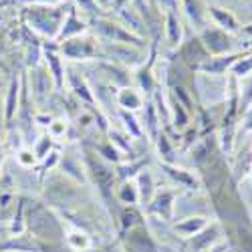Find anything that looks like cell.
<instances>
[{"instance_id":"4fadbf2b","label":"cell","mask_w":252,"mask_h":252,"mask_svg":"<svg viewBox=\"0 0 252 252\" xmlns=\"http://www.w3.org/2000/svg\"><path fill=\"white\" fill-rule=\"evenodd\" d=\"M186 2V10H188V14H190V18L192 20H196V23H200L202 20V10H200V6H198V0H184Z\"/></svg>"},{"instance_id":"484cf974","label":"cell","mask_w":252,"mask_h":252,"mask_svg":"<svg viewBox=\"0 0 252 252\" xmlns=\"http://www.w3.org/2000/svg\"><path fill=\"white\" fill-rule=\"evenodd\" d=\"M0 161H2V150H0Z\"/></svg>"},{"instance_id":"7402d4cb","label":"cell","mask_w":252,"mask_h":252,"mask_svg":"<svg viewBox=\"0 0 252 252\" xmlns=\"http://www.w3.org/2000/svg\"><path fill=\"white\" fill-rule=\"evenodd\" d=\"M246 129H252V111H250L248 117H246Z\"/></svg>"},{"instance_id":"6da1fadb","label":"cell","mask_w":252,"mask_h":252,"mask_svg":"<svg viewBox=\"0 0 252 252\" xmlns=\"http://www.w3.org/2000/svg\"><path fill=\"white\" fill-rule=\"evenodd\" d=\"M25 16L31 23V27L43 34L55 36L61 27H63V16L65 10L63 8H51L49 4H32L29 8H25Z\"/></svg>"},{"instance_id":"cb8c5ba5","label":"cell","mask_w":252,"mask_h":252,"mask_svg":"<svg viewBox=\"0 0 252 252\" xmlns=\"http://www.w3.org/2000/svg\"><path fill=\"white\" fill-rule=\"evenodd\" d=\"M113 2H115V6H117V8H121L125 2H127V0H113Z\"/></svg>"},{"instance_id":"5bb4252c","label":"cell","mask_w":252,"mask_h":252,"mask_svg":"<svg viewBox=\"0 0 252 252\" xmlns=\"http://www.w3.org/2000/svg\"><path fill=\"white\" fill-rule=\"evenodd\" d=\"M204 224H206L204 218H190V222H188V224H182L180 230H182V232H188V234H190V232H198V230H200Z\"/></svg>"},{"instance_id":"5b68a950","label":"cell","mask_w":252,"mask_h":252,"mask_svg":"<svg viewBox=\"0 0 252 252\" xmlns=\"http://www.w3.org/2000/svg\"><path fill=\"white\" fill-rule=\"evenodd\" d=\"M83 31H85V23L77 18L75 10H71L69 16L65 18V23H63V27H61V36H63V38H65V36L71 38V36H75V34H81Z\"/></svg>"},{"instance_id":"e0dca14e","label":"cell","mask_w":252,"mask_h":252,"mask_svg":"<svg viewBox=\"0 0 252 252\" xmlns=\"http://www.w3.org/2000/svg\"><path fill=\"white\" fill-rule=\"evenodd\" d=\"M18 161L23 163V165H32L34 163V152H29V150L20 152L18 154Z\"/></svg>"},{"instance_id":"30bf717a","label":"cell","mask_w":252,"mask_h":252,"mask_svg":"<svg viewBox=\"0 0 252 252\" xmlns=\"http://www.w3.org/2000/svg\"><path fill=\"white\" fill-rule=\"evenodd\" d=\"M16 97H18V81H12L8 89V99H6V119H10L16 111Z\"/></svg>"},{"instance_id":"d6986e66","label":"cell","mask_w":252,"mask_h":252,"mask_svg":"<svg viewBox=\"0 0 252 252\" xmlns=\"http://www.w3.org/2000/svg\"><path fill=\"white\" fill-rule=\"evenodd\" d=\"M158 2H159L161 6H165V8H167V12H174V10H176V6H178V0H158Z\"/></svg>"},{"instance_id":"9a60e30c","label":"cell","mask_w":252,"mask_h":252,"mask_svg":"<svg viewBox=\"0 0 252 252\" xmlns=\"http://www.w3.org/2000/svg\"><path fill=\"white\" fill-rule=\"evenodd\" d=\"M167 170V174L170 176H174V180H178L180 184H186V186H194V180L188 176V174H184L182 170H172V167H165Z\"/></svg>"},{"instance_id":"ac0fdd59","label":"cell","mask_w":252,"mask_h":252,"mask_svg":"<svg viewBox=\"0 0 252 252\" xmlns=\"http://www.w3.org/2000/svg\"><path fill=\"white\" fill-rule=\"evenodd\" d=\"M252 69V61H246V63H238V65L234 67V73L236 75H244L246 71H250Z\"/></svg>"},{"instance_id":"52a82bcc","label":"cell","mask_w":252,"mask_h":252,"mask_svg":"<svg viewBox=\"0 0 252 252\" xmlns=\"http://www.w3.org/2000/svg\"><path fill=\"white\" fill-rule=\"evenodd\" d=\"M165 25H167V38H170V43L178 45L180 38H182V29H180V20L174 16V12H167Z\"/></svg>"},{"instance_id":"8992f818","label":"cell","mask_w":252,"mask_h":252,"mask_svg":"<svg viewBox=\"0 0 252 252\" xmlns=\"http://www.w3.org/2000/svg\"><path fill=\"white\" fill-rule=\"evenodd\" d=\"M117 101H119V105L123 109H129V111L141 107V97L133 89H121L119 95H117Z\"/></svg>"},{"instance_id":"2e32d148","label":"cell","mask_w":252,"mask_h":252,"mask_svg":"<svg viewBox=\"0 0 252 252\" xmlns=\"http://www.w3.org/2000/svg\"><path fill=\"white\" fill-rule=\"evenodd\" d=\"M121 198H123L125 202H135V198H137V194H135V188H133L131 184L123 186V190H121Z\"/></svg>"},{"instance_id":"7a4b0ae2","label":"cell","mask_w":252,"mask_h":252,"mask_svg":"<svg viewBox=\"0 0 252 252\" xmlns=\"http://www.w3.org/2000/svg\"><path fill=\"white\" fill-rule=\"evenodd\" d=\"M95 25H97V31L103 38L113 40V43H135V45H139L137 38L129 31H125L119 25H113L111 20H95Z\"/></svg>"},{"instance_id":"ba28073f","label":"cell","mask_w":252,"mask_h":252,"mask_svg":"<svg viewBox=\"0 0 252 252\" xmlns=\"http://www.w3.org/2000/svg\"><path fill=\"white\" fill-rule=\"evenodd\" d=\"M47 63H49L51 75L55 77L57 85H63V67H61V59H59L55 53H47Z\"/></svg>"},{"instance_id":"3957f363","label":"cell","mask_w":252,"mask_h":252,"mask_svg":"<svg viewBox=\"0 0 252 252\" xmlns=\"http://www.w3.org/2000/svg\"><path fill=\"white\" fill-rule=\"evenodd\" d=\"M63 53L69 59L81 61V59H87L95 53V45L89 38H69L67 43L63 45Z\"/></svg>"},{"instance_id":"4316f807","label":"cell","mask_w":252,"mask_h":252,"mask_svg":"<svg viewBox=\"0 0 252 252\" xmlns=\"http://www.w3.org/2000/svg\"><path fill=\"white\" fill-rule=\"evenodd\" d=\"M248 31H250V32H252V29H248Z\"/></svg>"},{"instance_id":"d4e9b609","label":"cell","mask_w":252,"mask_h":252,"mask_svg":"<svg viewBox=\"0 0 252 252\" xmlns=\"http://www.w3.org/2000/svg\"><path fill=\"white\" fill-rule=\"evenodd\" d=\"M95 2H99V4H109L111 0H95Z\"/></svg>"},{"instance_id":"603a6c76","label":"cell","mask_w":252,"mask_h":252,"mask_svg":"<svg viewBox=\"0 0 252 252\" xmlns=\"http://www.w3.org/2000/svg\"><path fill=\"white\" fill-rule=\"evenodd\" d=\"M29 2H40V4H51L55 0H29Z\"/></svg>"},{"instance_id":"ffe728a7","label":"cell","mask_w":252,"mask_h":252,"mask_svg":"<svg viewBox=\"0 0 252 252\" xmlns=\"http://www.w3.org/2000/svg\"><path fill=\"white\" fill-rule=\"evenodd\" d=\"M125 121H127V127H131L133 135H141V131H139V127H137V125H135V119H133V117H129V115H125Z\"/></svg>"},{"instance_id":"277c9868","label":"cell","mask_w":252,"mask_h":252,"mask_svg":"<svg viewBox=\"0 0 252 252\" xmlns=\"http://www.w3.org/2000/svg\"><path fill=\"white\" fill-rule=\"evenodd\" d=\"M202 40H204V45L208 47V51H212L216 55L230 49V40L222 31H206Z\"/></svg>"},{"instance_id":"7c38bea8","label":"cell","mask_w":252,"mask_h":252,"mask_svg":"<svg viewBox=\"0 0 252 252\" xmlns=\"http://www.w3.org/2000/svg\"><path fill=\"white\" fill-rule=\"evenodd\" d=\"M69 244L77 250H83V248H87L89 246V238L85 234H79V232H73L69 234Z\"/></svg>"},{"instance_id":"44dd1931","label":"cell","mask_w":252,"mask_h":252,"mask_svg":"<svg viewBox=\"0 0 252 252\" xmlns=\"http://www.w3.org/2000/svg\"><path fill=\"white\" fill-rule=\"evenodd\" d=\"M51 127H53V133L59 135V133H63V129H65V123H63V125H57V121H55V123H51Z\"/></svg>"},{"instance_id":"8fae6325","label":"cell","mask_w":252,"mask_h":252,"mask_svg":"<svg viewBox=\"0 0 252 252\" xmlns=\"http://www.w3.org/2000/svg\"><path fill=\"white\" fill-rule=\"evenodd\" d=\"M139 186H141V198H143V200H150L154 182H152V176H150L148 172H143V174L139 176Z\"/></svg>"},{"instance_id":"9c48e42d","label":"cell","mask_w":252,"mask_h":252,"mask_svg":"<svg viewBox=\"0 0 252 252\" xmlns=\"http://www.w3.org/2000/svg\"><path fill=\"white\" fill-rule=\"evenodd\" d=\"M212 16L220 23V27H224V29H228V31H234V29H236V20L230 16L228 12H224V10H220V8H212Z\"/></svg>"}]
</instances>
